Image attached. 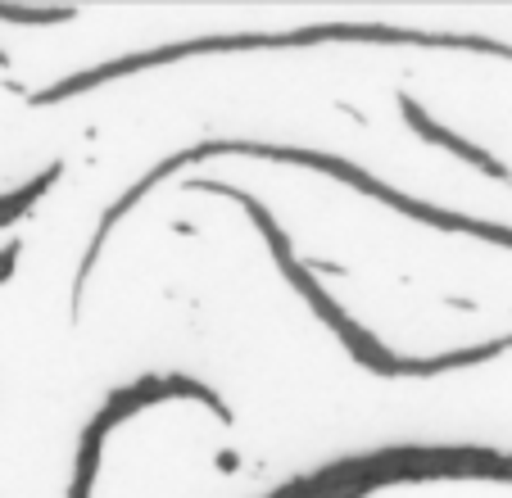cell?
Returning <instances> with one entry per match:
<instances>
[]
</instances>
